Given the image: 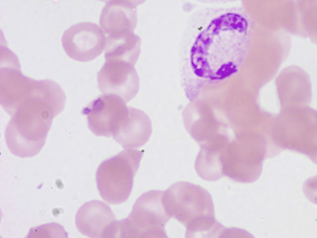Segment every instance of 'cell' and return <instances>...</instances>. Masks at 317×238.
Masks as SVG:
<instances>
[{
  "label": "cell",
  "mask_w": 317,
  "mask_h": 238,
  "mask_svg": "<svg viewBox=\"0 0 317 238\" xmlns=\"http://www.w3.org/2000/svg\"><path fill=\"white\" fill-rule=\"evenodd\" d=\"M164 203L169 215L186 229V237L194 238L209 228L213 205L208 192L193 183L180 181L164 191Z\"/></svg>",
  "instance_id": "1"
},
{
  "label": "cell",
  "mask_w": 317,
  "mask_h": 238,
  "mask_svg": "<svg viewBox=\"0 0 317 238\" xmlns=\"http://www.w3.org/2000/svg\"><path fill=\"white\" fill-rule=\"evenodd\" d=\"M164 191L145 192L136 201L129 216L117 221L115 238H167L165 227L171 218L163 200Z\"/></svg>",
  "instance_id": "2"
},
{
  "label": "cell",
  "mask_w": 317,
  "mask_h": 238,
  "mask_svg": "<svg viewBox=\"0 0 317 238\" xmlns=\"http://www.w3.org/2000/svg\"><path fill=\"white\" fill-rule=\"evenodd\" d=\"M142 155L143 152L139 150L126 149L100 164L96 180L100 194L105 201L118 204L127 199Z\"/></svg>",
  "instance_id": "3"
},
{
  "label": "cell",
  "mask_w": 317,
  "mask_h": 238,
  "mask_svg": "<svg viewBox=\"0 0 317 238\" xmlns=\"http://www.w3.org/2000/svg\"><path fill=\"white\" fill-rule=\"evenodd\" d=\"M62 43L66 55L79 61H89L105 49L106 37L96 23L82 22L71 26L63 34Z\"/></svg>",
  "instance_id": "4"
},
{
  "label": "cell",
  "mask_w": 317,
  "mask_h": 238,
  "mask_svg": "<svg viewBox=\"0 0 317 238\" xmlns=\"http://www.w3.org/2000/svg\"><path fill=\"white\" fill-rule=\"evenodd\" d=\"M128 108L121 97L103 94L85 107L82 112L91 131L97 136L110 137L127 115Z\"/></svg>",
  "instance_id": "5"
},
{
  "label": "cell",
  "mask_w": 317,
  "mask_h": 238,
  "mask_svg": "<svg viewBox=\"0 0 317 238\" xmlns=\"http://www.w3.org/2000/svg\"><path fill=\"white\" fill-rule=\"evenodd\" d=\"M97 82L103 94L118 96L126 102L134 97L139 87L133 65L116 60H106L97 74Z\"/></svg>",
  "instance_id": "6"
},
{
  "label": "cell",
  "mask_w": 317,
  "mask_h": 238,
  "mask_svg": "<svg viewBox=\"0 0 317 238\" xmlns=\"http://www.w3.org/2000/svg\"><path fill=\"white\" fill-rule=\"evenodd\" d=\"M117 221L111 208L99 200L84 204L78 210L75 224L83 235L92 238H115Z\"/></svg>",
  "instance_id": "7"
},
{
  "label": "cell",
  "mask_w": 317,
  "mask_h": 238,
  "mask_svg": "<svg viewBox=\"0 0 317 238\" xmlns=\"http://www.w3.org/2000/svg\"><path fill=\"white\" fill-rule=\"evenodd\" d=\"M133 1L115 0L106 2L100 16V24L106 37L131 32L135 27L137 14Z\"/></svg>",
  "instance_id": "8"
},
{
  "label": "cell",
  "mask_w": 317,
  "mask_h": 238,
  "mask_svg": "<svg viewBox=\"0 0 317 238\" xmlns=\"http://www.w3.org/2000/svg\"><path fill=\"white\" fill-rule=\"evenodd\" d=\"M152 132L151 123L142 111L128 108V111L115 130L114 138L125 149H132L144 145Z\"/></svg>",
  "instance_id": "9"
},
{
  "label": "cell",
  "mask_w": 317,
  "mask_h": 238,
  "mask_svg": "<svg viewBox=\"0 0 317 238\" xmlns=\"http://www.w3.org/2000/svg\"><path fill=\"white\" fill-rule=\"evenodd\" d=\"M105 60H116L133 65L140 51V39L131 32L106 37Z\"/></svg>",
  "instance_id": "10"
}]
</instances>
